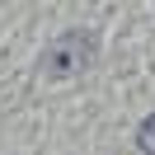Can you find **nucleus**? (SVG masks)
Returning a JSON list of instances; mask_svg holds the SVG:
<instances>
[{
	"label": "nucleus",
	"instance_id": "1",
	"mask_svg": "<svg viewBox=\"0 0 155 155\" xmlns=\"http://www.w3.org/2000/svg\"><path fill=\"white\" fill-rule=\"evenodd\" d=\"M136 141H141V150H146V155H155V117L141 127V132H136Z\"/></svg>",
	"mask_w": 155,
	"mask_h": 155
}]
</instances>
